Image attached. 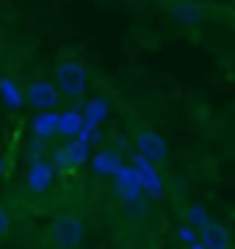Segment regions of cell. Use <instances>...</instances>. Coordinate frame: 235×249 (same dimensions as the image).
<instances>
[{
	"label": "cell",
	"mask_w": 235,
	"mask_h": 249,
	"mask_svg": "<svg viewBox=\"0 0 235 249\" xmlns=\"http://www.w3.org/2000/svg\"><path fill=\"white\" fill-rule=\"evenodd\" d=\"M114 194L122 205H141V194H144V186L138 180V172L133 166H125L114 178Z\"/></svg>",
	"instance_id": "obj_4"
},
{
	"label": "cell",
	"mask_w": 235,
	"mask_h": 249,
	"mask_svg": "<svg viewBox=\"0 0 235 249\" xmlns=\"http://www.w3.org/2000/svg\"><path fill=\"white\" fill-rule=\"evenodd\" d=\"M83 127H86V116H83V111H75V108H67V111H61L58 136H67V139H78Z\"/></svg>",
	"instance_id": "obj_12"
},
{
	"label": "cell",
	"mask_w": 235,
	"mask_h": 249,
	"mask_svg": "<svg viewBox=\"0 0 235 249\" xmlns=\"http://www.w3.org/2000/svg\"><path fill=\"white\" fill-rule=\"evenodd\" d=\"M53 163L45 158H34L31 163H28V172H25V186L28 191H34V194H42V191H47V188L53 186Z\"/></svg>",
	"instance_id": "obj_6"
},
{
	"label": "cell",
	"mask_w": 235,
	"mask_h": 249,
	"mask_svg": "<svg viewBox=\"0 0 235 249\" xmlns=\"http://www.w3.org/2000/svg\"><path fill=\"white\" fill-rule=\"evenodd\" d=\"M0 97L11 111H19L25 106V91L19 89V83L14 78H0Z\"/></svg>",
	"instance_id": "obj_14"
},
{
	"label": "cell",
	"mask_w": 235,
	"mask_h": 249,
	"mask_svg": "<svg viewBox=\"0 0 235 249\" xmlns=\"http://www.w3.org/2000/svg\"><path fill=\"white\" fill-rule=\"evenodd\" d=\"M11 230V216L6 213V208H0V238H6Z\"/></svg>",
	"instance_id": "obj_18"
},
{
	"label": "cell",
	"mask_w": 235,
	"mask_h": 249,
	"mask_svg": "<svg viewBox=\"0 0 235 249\" xmlns=\"http://www.w3.org/2000/svg\"><path fill=\"white\" fill-rule=\"evenodd\" d=\"M89 144L91 142H86V139H67V144L53 152L55 163L58 166H81V163H86L89 160Z\"/></svg>",
	"instance_id": "obj_8"
},
{
	"label": "cell",
	"mask_w": 235,
	"mask_h": 249,
	"mask_svg": "<svg viewBox=\"0 0 235 249\" xmlns=\"http://www.w3.org/2000/svg\"><path fill=\"white\" fill-rule=\"evenodd\" d=\"M185 224H191V227H199V230H205L210 224V216L205 213V208L202 205H191L188 213H185Z\"/></svg>",
	"instance_id": "obj_16"
},
{
	"label": "cell",
	"mask_w": 235,
	"mask_h": 249,
	"mask_svg": "<svg viewBox=\"0 0 235 249\" xmlns=\"http://www.w3.org/2000/svg\"><path fill=\"white\" fill-rule=\"evenodd\" d=\"M130 160H133V169L138 172V180H141V186H144V194L161 196L163 194V180H161V175H158L152 160H147L141 152H133Z\"/></svg>",
	"instance_id": "obj_7"
},
{
	"label": "cell",
	"mask_w": 235,
	"mask_h": 249,
	"mask_svg": "<svg viewBox=\"0 0 235 249\" xmlns=\"http://www.w3.org/2000/svg\"><path fill=\"white\" fill-rule=\"evenodd\" d=\"M83 116H86V124L100 127V122L108 116V100H105V97L89 100V103H86V108H83Z\"/></svg>",
	"instance_id": "obj_15"
},
{
	"label": "cell",
	"mask_w": 235,
	"mask_h": 249,
	"mask_svg": "<svg viewBox=\"0 0 235 249\" xmlns=\"http://www.w3.org/2000/svg\"><path fill=\"white\" fill-rule=\"evenodd\" d=\"M58 122H61V114L58 111H39L34 119H31V133L36 142H47L58 133Z\"/></svg>",
	"instance_id": "obj_9"
},
{
	"label": "cell",
	"mask_w": 235,
	"mask_h": 249,
	"mask_svg": "<svg viewBox=\"0 0 235 249\" xmlns=\"http://www.w3.org/2000/svg\"><path fill=\"white\" fill-rule=\"evenodd\" d=\"M180 241H185V244H197L199 241V235H197V230H194V227H191V224H183L180 227Z\"/></svg>",
	"instance_id": "obj_17"
},
{
	"label": "cell",
	"mask_w": 235,
	"mask_h": 249,
	"mask_svg": "<svg viewBox=\"0 0 235 249\" xmlns=\"http://www.w3.org/2000/svg\"><path fill=\"white\" fill-rule=\"evenodd\" d=\"M136 150L141 152L147 160H152L155 166H163V163L169 160L166 142H163V136L155 133V130H138L136 133Z\"/></svg>",
	"instance_id": "obj_5"
},
{
	"label": "cell",
	"mask_w": 235,
	"mask_h": 249,
	"mask_svg": "<svg viewBox=\"0 0 235 249\" xmlns=\"http://www.w3.org/2000/svg\"><path fill=\"white\" fill-rule=\"evenodd\" d=\"M199 241L208 249H230V232L218 222H210L205 230H199Z\"/></svg>",
	"instance_id": "obj_13"
},
{
	"label": "cell",
	"mask_w": 235,
	"mask_h": 249,
	"mask_svg": "<svg viewBox=\"0 0 235 249\" xmlns=\"http://www.w3.org/2000/svg\"><path fill=\"white\" fill-rule=\"evenodd\" d=\"M91 166L97 172L100 178H117L119 172L125 169V163H122V155L117 150H100L94 158H91Z\"/></svg>",
	"instance_id": "obj_10"
},
{
	"label": "cell",
	"mask_w": 235,
	"mask_h": 249,
	"mask_svg": "<svg viewBox=\"0 0 235 249\" xmlns=\"http://www.w3.org/2000/svg\"><path fill=\"white\" fill-rule=\"evenodd\" d=\"M188 249H208V247H205V244H202V241H197V244H191Z\"/></svg>",
	"instance_id": "obj_19"
},
{
	"label": "cell",
	"mask_w": 235,
	"mask_h": 249,
	"mask_svg": "<svg viewBox=\"0 0 235 249\" xmlns=\"http://www.w3.org/2000/svg\"><path fill=\"white\" fill-rule=\"evenodd\" d=\"M53 72H55V86H58V91H61L64 97H69V100L86 97V91H89V75H86L81 61L61 58V61H55Z\"/></svg>",
	"instance_id": "obj_1"
},
{
	"label": "cell",
	"mask_w": 235,
	"mask_h": 249,
	"mask_svg": "<svg viewBox=\"0 0 235 249\" xmlns=\"http://www.w3.org/2000/svg\"><path fill=\"white\" fill-rule=\"evenodd\" d=\"M83 235H86V227L72 213L55 216L47 227V241L53 249H78L83 244Z\"/></svg>",
	"instance_id": "obj_2"
},
{
	"label": "cell",
	"mask_w": 235,
	"mask_h": 249,
	"mask_svg": "<svg viewBox=\"0 0 235 249\" xmlns=\"http://www.w3.org/2000/svg\"><path fill=\"white\" fill-rule=\"evenodd\" d=\"M22 91H25V106L31 108V111H55V106L61 103V91H58V86L55 83H50V80H31V83H25L22 86Z\"/></svg>",
	"instance_id": "obj_3"
},
{
	"label": "cell",
	"mask_w": 235,
	"mask_h": 249,
	"mask_svg": "<svg viewBox=\"0 0 235 249\" xmlns=\"http://www.w3.org/2000/svg\"><path fill=\"white\" fill-rule=\"evenodd\" d=\"M169 11H172V17L180 25H197V22L205 19V9L199 3H191V0H172L169 3Z\"/></svg>",
	"instance_id": "obj_11"
}]
</instances>
